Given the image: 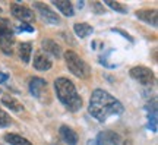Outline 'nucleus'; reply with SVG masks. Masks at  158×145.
<instances>
[{"label": "nucleus", "mask_w": 158, "mask_h": 145, "mask_svg": "<svg viewBox=\"0 0 158 145\" xmlns=\"http://www.w3.org/2000/svg\"><path fill=\"white\" fill-rule=\"evenodd\" d=\"M88 112L98 122H106L110 116H120L124 112V107L116 97L108 94L107 91L97 88L91 94Z\"/></svg>", "instance_id": "1"}, {"label": "nucleus", "mask_w": 158, "mask_h": 145, "mask_svg": "<svg viewBox=\"0 0 158 145\" xmlns=\"http://www.w3.org/2000/svg\"><path fill=\"white\" fill-rule=\"evenodd\" d=\"M57 98L69 112H78L82 109V97L78 94L72 81L68 78H57L54 81Z\"/></svg>", "instance_id": "2"}, {"label": "nucleus", "mask_w": 158, "mask_h": 145, "mask_svg": "<svg viewBox=\"0 0 158 145\" xmlns=\"http://www.w3.org/2000/svg\"><path fill=\"white\" fill-rule=\"evenodd\" d=\"M64 60H66V65H68L69 70L73 73L75 76H78V78H81V79L89 78V75H91L89 66H88L75 51H72V50L66 51V53H64Z\"/></svg>", "instance_id": "3"}, {"label": "nucleus", "mask_w": 158, "mask_h": 145, "mask_svg": "<svg viewBox=\"0 0 158 145\" xmlns=\"http://www.w3.org/2000/svg\"><path fill=\"white\" fill-rule=\"evenodd\" d=\"M130 76H132L133 79H136L139 84L145 85V87L152 85L154 79H155L152 70H151L149 67H147V66H135V67H132V69H130Z\"/></svg>", "instance_id": "4"}, {"label": "nucleus", "mask_w": 158, "mask_h": 145, "mask_svg": "<svg viewBox=\"0 0 158 145\" xmlns=\"http://www.w3.org/2000/svg\"><path fill=\"white\" fill-rule=\"evenodd\" d=\"M10 12H12L13 16L16 18V19H19V21L23 23H29V22H34L35 21L34 11H31L29 7L21 5V3H12Z\"/></svg>", "instance_id": "5"}, {"label": "nucleus", "mask_w": 158, "mask_h": 145, "mask_svg": "<svg viewBox=\"0 0 158 145\" xmlns=\"http://www.w3.org/2000/svg\"><path fill=\"white\" fill-rule=\"evenodd\" d=\"M34 7L38 11L40 16L43 18V21L45 23H50V25H59L60 23V18L54 11H51L50 7L44 3H40V2H35Z\"/></svg>", "instance_id": "6"}, {"label": "nucleus", "mask_w": 158, "mask_h": 145, "mask_svg": "<svg viewBox=\"0 0 158 145\" xmlns=\"http://www.w3.org/2000/svg\"><path fill=\"white\" fill-rule=\"evenodd\" d=\"M95 145H122V136L116 132L106 130L97 136Z\"/></svg>", "instance_id": "7"}, {"label": "nucleus", "mask_w": 158, "mask_h": 145, "mask_svg": "<svg viewBox=\"0 0 158 145\" xmlns=\"http://www.w3.org/2000/svg\"><path fill=\"white\" fill-rule=\"evenodd\" d=\"M51 66H53V62L51 59L44 51H37L34 54V67L37 70H41V72H45V70H50Z\"/></svg>", "instance_id": "8"}, {"label": "nucleus", "mask_w": 158, "mask_h": 145, "mask_svg": "<svg viewBox=\"0 0 158 145\" xmlns=\"http://www.w3.org/2000/svg\"><path fill=\"white\" fill-rule=\"evenodd\" d=\"M59 135H60V138H62V141L64 142V144H68V145H76L78 144V139H79L78 134H76L72 128L66 126V125L60 126V129H59Z\"/></svg>", "instance_id": "9"}, {"label": "nucleus", "mask_w": 158, "mask_h": 145, "mask_svg": "<svg viewBox=\"0 0 158 145\" xmlns=\"http://www.w3.org/2000/svg\"><path fill=\"white\" fill-rule=\"evenodd\" d=\"M157 9H142L136 12V18H139L142 22L149 23L152 27H157Z\"/></svg>", "instance_id": "10"}, {"label": "nucleus", "mask_w": 158, "mask_h": 145, "mask_svg": "<svg viewBox=\"0 0 158 145\" xmlns=\"http://www.w3.org/2000/svg\"><path fill=\"white\" fill-rule=\"evenodd\" d=\"M41 47H43V51H44L47 56L51 54L53 57H57V59L62 57V49H60V45L57 44L56 41H53V40H44L41 43Z\"/></svg>", "instance_id": "11"}, {"label": "nucleus", "mask_w": 158, "mask_h": 145, "mask_svg": "<svg viewBox=\"0 0 158 145\" xmlns=\"http://www.w3.org/2000/svg\"><path fill=\"white\" fill-rule=\"evenodd\" d=\"M47 88V81L43 78H32L29 82V92L34 95V97H41V94L45 91Z\"/></svg>", "instance_id": "12"}, {"label": "nucleus", "mask_w": 158, "mask_h": 145, "mask_svg": "<svg viewBox=\"0 0 158 145\" xmlns=\"http://www.w3.org/2000/svg\"><path fill=\"white\" fill-rule=\"evenodd\" d=\"M2 104L7 109H10L12 112H22V104L19 103V101L15 98V97H12V95H3L2 97Z\"/></svg>", "instance_id": "13"}, {"label": "nucleus", "mask_w": 158, "mask_h": 145, "mask_svg": "<svg viewBox=\"0 0 158 145\" xmlns=\"http://www.w3.org/2000/svg\"><path fill=\"white\" fill-rule=\"evenodd\" d=\"M13 43H15V35L9 34L6 37L0 38V49L5 54H12L13 53Z\"/></svg>", "instance_id": "14"}, {"label": "nucleus", "mask_w": 158, "mask_h": 145, "mask_svg": "<svg viewBox=\"0 0 158 145\" xmlns=\"http://www.w3.org/2000/svg\"><path fill=\"white\" fill-rule=\"evenodd\" d=\"M53 5L56 6L64 16L69 18L75 15V9H73V3L72 2H53Z\"/></svg>", "instance_id": "15"}, {"label": "nucleus", "mask_w": 158, "mask_h": 145, "mask_svg": "<svg viewBox=\"0 0 158 145\" xmlns=\"http://www.w3.org/2000/svg\"><path fill=\"white\" fill-rule=\"evenodd\" d=\"M18 53H19V59L23 63H28L31 59V53H32V45L29 43H21L18 47Z\"/></svg>", "instance_id": "16"}, {"label": "nucleus", "mask_w": 158, "mask_h": 145, "mask_svg": "<svg viewBox=\"0 0 158 145\" xmlns=\"http://www.w3.org/2000/svg\"><path fill=\"white\" fill-rule=\"evenodd\" d=\"M73 31L75 34L78 35V37H81V38H85V37H88V35H91V34L94 32V28L91 27L89 23H75L73 27Z\"/></svg>", "instance_id": "17"}, {"label": "nucleus", "mask_w": 158, "mask_h": 145, "mask_svg": "<svg viewBox=\"0 0 158 145\" xmlns=\"http://www.w3.org/2000/svg\"><path fill=\"white\" fill-rule=\"evenodd\" d=\"M5 141L9 142L10 145H32L28 139H25L21 135H16V134H6Z\"/></svg>", "instance_id": "18"}, {"label": "nucleus", "mask_w": 158, "mask_h": 145, "mask_svg": "<svg viewBox=\"0 0 158 145\" xmlns=\"http://www.w3.org/2000/svg\"><path fill=\"white\" fill-rule=\"evenodd\" d=\"M9 34H13V29H12V25L9 22V19L0 16V38L9 35Z\"/></svg>", "instance_id": "19"}, {"label": "nucleus", "mask_w": 158, "mask_h": 145, "mask_svg": "<svg viewBox=\"0 0 158 145\" xmlns=\"http://www.w3.org/2000/svg\"><path fill=\"white\" fill-rule=\"evenodd\" d=\"M148 129L152 132H157V112L148 113Z\"/></svg>", "instance_id": "20"}, {"label": "nucleus", "mask_w": 158, "mask_h": 145, "mask_svg": "<svg viewBox=\"0 0 158 145\" xmlns=\"http://www.w3.org/2000/svg\"><path fill=\"white\" fill-rule=\"evenodd\" d=\"M106 5H107L108 7H111L113 11L118 12V13H127V9H126L123 5L117 3V2H106Z\"/></svg>", "instance_id": "21"}, {"label": "nucleus", "mask_w": 158, "mask_h": 145, "mask_svg": "<svg viewBox=\"0 0 158 145\" xmlns=\"http://www.w3.org/2000/svg\"><path fill=\"white\" fill-rule=\"evenodd\" d=\"M9 125H10V117L7 116V113L0 109V128H6Z\"/></svg>", "instance_id": "22"}, {"label": "nucleus", "mask_w": 158, "mask_h": 145, "mask_svg": "<svg viewBox=\"0 0 158 145\" xmlns=\"http://www.w3.org/2000/svg\"><path fill=\"white\" fill-rule=\"evenodd\" d=\"M16 31L18 32H34V27L31 23H19L16 27Z\"/></svg>", "instance_id": "23"}, {"label": "nucleus", "mask_w": 158, "mask_h": 145, "mask_svg": "<svg viewBox=\"0 0 158 145\" xmlns=\"http://www.w3.org/2000/svg\"><path fill=\"white\" fill-rule=\"evenodd\" d=\"M91 7H92V12H94V13H104V6H102L101 3H98V2H94V3L91 5Z\"/></svg>", "instance_id": "24"}, {"label": "nucleus", "mask_w": 158, "mask_h": 145, "mask_svg": "<svg viewBox=\"0 0 158 145\" xmlns=\"http://www.w3.org/2000/svg\"><path fill=\"white\" fill-rule=\"evenodd\" d=\"M111 31H113V32H116V34H120V35H122V37H124V38H127L130 41V43H133V38H132V37H130L129 34L126 32V31H123V29H118V28H113L111 29Z\"/></svg>", "instance_id": "25"}, {"label": "nucleus", "mask_w": 158, "mask_h": 145, "mask_svg": "<svg viewBox=\"0 0 158 145\" xmlns=\"http://www.w3.org/2000/svg\"><path fill=\"white\" fill-rule=\"evenodd\" d=\"M9 79V76L6 75V73H0V84H3V82H6Z\"/></svg>", "instance_id": "26"}, {"label": "nucleus", "mask_w": 158, "mask_h": 145, "mask_svg": "<svg viewBox=\"0 0 158 145\" xmlns=\"http://www.w3.org/2000/svg\"><path fill=\"white\" fill-rule=\"evenodd\" d=\"M75 5L78 6V7H81V9H82V7H84V6H85V3H84V2H76Z\"/></svg>", "instance_id": "27"}, {"label": "nucleus", "mask_w": 158, "mask_h": 145, "mask_svg": "<svg viewBox=\"0 0 158 145\" xmlns=\"http://www.w3.org/2000/svg\"><path fill=\"white\" fill-rule=\"evenodd\" d=\"M0 12H2V6H0Z\"/></svg>", "instance_id": "28"}]
</instances>
